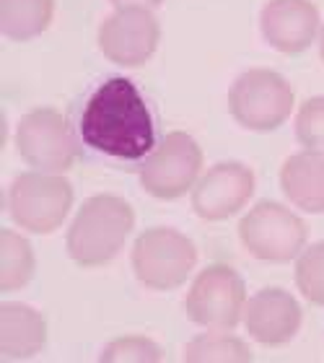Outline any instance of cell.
I'll use <instances>...</instances> for the list:
<instances>
[{
  "instance_id": "6da1fadb",
  "label": "cell",
  "mask_w": 324,
  "mask_h": 363,
  "mask_svg": "<svg viewBox=\"0 0 324 363\" xmlns=\"http://www.w3.org/2000/svg\"><path fill=\"white\" fill-rule=\"evenodd\" d=\"M68 122L83 161L120 172H140L164 140L153 99L128 76L91 86L70 106Z\"/></svg>"
},
{
  "instance_id": "7a4b0ae2",
  "label": "cell",
  "mask_w": 324,
  "mask_h": 363,
  "mask_svg": "<svg viewBox=\"0 0 324 363\" xmlns=\"http://www.w3.org/2000/svg\"><path fill=\"white\" fill-rule=\"evenodd\" d=\"M135 213L122 197L96 195L81 205L68 231V255L83 267H96L117 257L133 231Z\"/></svg>"
},
{
  "instance_id": "3957f363",
  "label": "cell",
  "mask_w": 324,
  "mask_h": 363,
  "mask_svg": "<svg viewBox=\"0 0 324 363\" xmlns=\"http://www.w3.org/2000/svg\"><path fill=\"white\" fill-rule=\"evenodd\" d=\"M228 109L242 128L267 133L288 120L294 109V91L275 70H247L228 91Z\"/></svg>"
},
{
  "instance_id": "277c9868",
  "label": "cell",
  "mask_w": 324,
  "mask_h": 363,
  "mask_svg": "<svg viewBox=\"0 0 324 363\" xmlns=\"http://www.w3.org/2000/svg\"><path fill=\"white\" fill-rule=\"evenodd\" d=\"M239 236L249 255L267 262H288L301 255L309 239V226L286 205L257 203L239 223Z\"/></svg>"
},
{
  "instance_id": "5b68a950",
  "label": "cell",
  "mask_w": 324,
  "mask_h": 363,
  "mask_svg": "<svg viewBox=\"0 0 324 363\" xmlns=\"http://www.w3.org/2000/svg\"><path fill=\"white\" fill-rule=\"evenodd\" d=\"M133 270L143 286L172 291L181 286L197 262L195 244L174 228H148L133 247Z\"/></svg>"
},
{
  "instance_id": "8992f818",
  "label": "cell",
  "mask_w": 324,
  "mask_h": 363,
  "mask_svg": "<svg viewBox=\"0 0 324 363\" xmlns=\"http://www.w3.org/2000/svg\"><path fill=\"white\" fill-rule=\"evenodd\" d=\"M73 205V187L68 179L50 172H29L11 184L8 211L18 226L34 234H50L60 226Z\"/></svg>"
},
{
  "instance_id": "52a82bcc",
  "label": "cell",
  "mask_w": 324,
  "mask_h": 363,
  "mask_svg": "<svg viewBox=\"0 0 324 363\" xmlns=\"http://www.w3.org/2000/svg\"><path fill=\"white\" fill-rule=\"evenodd\" d=\"M247 288L228 265L205 267L187 294V317L208 330H234L244 314Z\"/></svg>"
},
{
  "instance_id": "ba28073f",
  "label": "cell",
  "mask_w": 324,
  "mask_h": 363,
  "mask_svg": "<svg viewBox=\"0 0 324 363\" xmlns=\"http://www.w3.org/2000/svg\"><path fill=\"white\" fill-rule=\"evenodd\" d=\"M23 161L37 167L39 172H65L76 159V138L70 122L55 109H34L23 114L16 135Z\"/></svg>"
},
{
  "instance_id": "9c48e42d",
  "label": "cell",
  "mask_w": 324,
  "mask_h": 363,
  "mask_svg": "<svg viewBox=\"0 0 324 363\" xmlns=\"http://www.w3.org/2000/svg\"><path fill=\"white\" fill-rule=\"evenodd\" d=\"M203 169V151L187 133H169L161 140L159 151L140 169V184L145 192L161 200H174L195 187Z\"/></svg>"
},
{
  "instance_id": "30bf717a",
  "label": "cell",
  "mask_w": 324,
  "mask_h": 363,
  "mask_svg": "<svg viewBox=\"0 0 324 363\" xmlns=\"http://www.w3.org/2000/svg\"><path fill=\"white\" fill-rule=\"evenodd\" d=\"M99 45L117 65H143L159 47V21L143 6L120 8L99 31Z\"/></svg>"
},
{
  "instance_id": "8fae6325",
  "label": "cell",
  "mask_w": 324,
  "mask_h": 363,
  "mask_svg": "<svg viewBox=\"0 0 324 363\" xmlns=\"http://www.w3.org/2000/svg\"><path fill=\"white\" fill-rule=\"evenodd\" d=\"M255 192L252 169L236 161L213 167L192 189V211L205 220H223L244 208Z\"/></svg>"
},
{
  "instance_id": "7c38bea8",
  "label": "cell",
  "mask_w": 324,
  "mask_h": 363,
  "mask_svg": "<svg viewBox=\"0 0 324 363\" xmlns=\"http://www.w3.org/2000/svg\"><path fill=\"white\" fill-rule=\"evenodd\" d=\"M259 29L280 52H303L319 31V11L309 0H270L262 8Z\"/></svg>"
},
{
  "instance_id": "4fadbf2b",
  "label": "cell",
  "mask_w": 324,
  "mask_h": 363,
  "mask_svg": "<svg viewBox=\"0 0 324 363\" xmlns=\"http://www.w3.org/2000/svg\"><path fill=\"white\" fill-rule=\"evenodd\" d=\"M244 322L255 340L264 345H283L294 340L303 322V311L283 288H264L247 303Z\"/></svg>"
},
{
  "instance_id": "5bb4252c",
  "label": "cell",
  "mask_w": 324,
  "mask_h": 363,
  "mask_svg": "<svg viewBox=\"0 0 324 363\" xmlns=\"http://www.w3.org/2000/svg\"><path fill=\"white\" fill-rule=\"evenodd\" d=\"M280 184L288 200L306 213H324V153H296L280 169Z\"/></svg>"
},
{
  "instance_id": "9a60e30c",
  "label": "cell",
  "mask_w": 324,
  "mask_h": 363,
  "mask_svg": "<svg viewBox=\"0 0 324 363\" xmlns=\"http://www.w3.org/2000/svg\"><path fill=\"white\" fill-rule=\"evenodd\" d=\"M45 345V319L23 303H3V358H31Z\"/></svg>"
},
{
  "instance_id": "2e32d148",
  "label": "cell",
  "mask_w": 324,
  "mask_h": 363,
  "mask_svg": "<svg viewBox=\"0 0 324 363\" xmlns=\"http://www.w3.org/2000/svg\"><path fill=\"white\" fill-rule=\"evenodd\" d=\"M52 0H3V34L23 42L42 34L52 21Z\"/></svg>"
},
{
  "instance_id": "e0dca14e",
  "label": "cell",
  "mask_w": 324,
  "mask_h": 363,
  "mask_svg": "<svg viewBox=\"0 0 324 363\" xmlns=\"http://www.w3.org/2000/svg\"><path fill=\"white\" fill-rule=\"evenodd\" d=\"M184 358L187 361H249L252 353L239 337L228 335L226 330H213L189 342Z\"/></svg>"
},
{
  "instance_id": "ac0fdd59",
  "label": "cell",
  "mask_w": 324,
  "mask_h": 363,
  "mask_svg": "<svg viewBox=\"0 0 324 363\" xmlns=\"http://www.w3.org/2000/svg\"><path fill=\"white\" fill-rule=\"evenodd\" d=\"M34 275V255L26 239L3 228V291H18Z\"/></svg>"
},
{
  "instance_id": "d6986e66",
  "label": "cell",
  "mask_w": 324,
  "mask_h": 363,
  "mask_svg": "<svg viewBox=\"0 0 324 363\" xmlns=\"http://www.w3.org/2000/svg\"><path fill=\"white\" fill-rule=\"evenodd\" d=\"M296 286L311 303L324 306V242L301 252L296 262Z\"/></svg>"
},
{
  "instance_id": "ffe728a7",
  "label": "cell",
  "mask_w": 324,
  "mask_h": 363,
  "mask_svg": "<svg viewBox=\"0 0 324 363\" xmlns=\"http://www.w3.org/2000/svg\"><path fill=\"white\" fill-rule=\"evenodd\" d=\"M296 138L309 151L324 153V96L309 99L296 117Z\"/></svg>"
},
{
  "instance_id": "44dd1931",
  "label": "cell",
  "mask_w": 324,
  "mask_h": 363,
  "mask_svg": "<svg viewBox=\"0 0 324 363\" xmlns=\"http://www.w3.org/2000/svg\"><path fill=\"white\" fill-rule=\"evenodd\" d=\"M159 361L161 358V348L159 345H153L151 340H143V337H125V340H117L112 342L109 348L104 350V356L101 361Z\"/></svg>"
},
{
  "instance_id": "7402d4cb",
  "label": "cell",
  "mask_w": 324,
  "mask_h": 363,
  "mask_svg": "<svg viewBox=\"0 0 324 363\" xmlns=\"http://www.w3.org/2000/svg\"><path fill=\"white\" fill-rule=\"evenodd\" d=\"M114 6L120 8H128V6H143V8H153V6H161L164 0H112Z\"/></svg>"
},
{
  "instance_id": "603a6c76",
  "label": "cell",
  "mask_w": 324,
  "mask_h": 363,
  "mask_svg": "<svg viewBox=\"0 0 324 363\" xmlns=\"http://www.w3.org/2000/svg\"><path fill=\"white\" fill-rule=\"evenodd\" d=\"M319 55H322V60H324V29H322V42H319Z\"/></svg>"
}]
</instances>
